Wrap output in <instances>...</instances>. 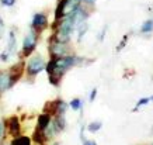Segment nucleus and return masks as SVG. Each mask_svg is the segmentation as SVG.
I'll return each mask as SVG.
<instances>
[{"mask_svg":"<svg viewBox=\"0 0 153 145\" xmlns=\"http://www.w3.org/2000/svg\"><path fill=\"white\" fill-rule=\"evenodd\" d=\"M47 25H48V19H47L45 14H42V13L34 14L31 27H33V30L35 31V33H41V31H44V30L47 28Z\"/></svg>","mask_w":153,"mask_h":145,"instance_id":"nucleus-4","label":"nucleus"},{"mask_svg":"<svg viewBox=\"0 0 153 145\" xmlns=\"http://www.w3.org/2000/svg\"><path fill=\"white\" fill-rule=\"evenodd\" d=\"M77 30H79V41H80V40L83 38V35L86 34V31H87V23H86V21L82 23L79 27H77Z\"/></svg>","mask_w":153,"mask_h":145,"instance_id":"nucleus-18","label":"nucleus"},{"mask_svg":"<svg viewBox=\"0 0 153 145\" xmlns=\"http://www.w3.org/2000/svg\"><path fill=\"white\" fill-rule=\"evenodd\" d=\"M34 141L39 145H44L45 144V141H47V135H45V131L41 130V128H37L35 131H34Z\"/></svg>","mask_w":153,"mask_h":145,"instance_id":"nucleus-12","label":"nucleus"},{"mask_svg":"<svg viewBox=\"0 0 153 145\" xmlns=\"http://www.w3.org/2000/svg\"><path fill=\"white\" fill-rule=\"evenodd\" d=\"M96 96H97V89H93L91 93H90V102H93L94 99H96Z\"/></svg>","mask_w":153,"mask_h":145,"instance_id":"nucleus-23","label":"nucleus"},{"mask_svg":"<svg viewBox=\"0 0 153 145\" xmlns=\"http://www.w3.org/2000/svg\"><path fill=\"white\" fill-rule=\"evenodd\" d=\"M49 52L52 56H65L68 52V47H66V42H60L55 38V35L52 37L51 45H49Z\"/></svg>","mask_w":153,"mask_h":145,"instance_id":"nucleus-3","label":"nucleus"},{"mask_svg":"<svg viewBox=\"0 0 153 145\" xmlns=\"http://www.w3.org/2000/svg\"><path fill=\"white\" fill-rule=\"evenodd\" d=\"M126 40H128V35H125V37L122 38V41H121V44H120V47L117 48V49H118V51H121V49H122V48L125 47V44H126Z\"/></svg>","mask_w":153,"mask_h":145,"instance_id":"nucleus-22","label":"nucleus"},{"mask_svg":"<svg viewBox=\"0 0 153 145\" xmlns=\"http://www.w3.org/2000/svg\"><path fill=\"white\" fill-rule=\"evenodd\" d=\"M80 3H86V4H90V6H93L94 3H96V0H79Z\"/></svg>","mask_w":153,"mask_h":145,"instance_id":"nucleus-25","label":"nucleus"},{"mask_svg":"<svg viewBox=\"0 0 153 145\" xmlns=\"http://www.w3.org/2000/svg\"><path fill=\"white\" fill-rule=\"evenodd\" d=\"M3 132H4V124H3V123H0V138L3 137Z\"/></svg>","mask_w":153,"mask_h":145,"instance_id":"nucleus-27","label":"nucleus"},{"mask_svg":"<svg viewBox=\"0 0 153 145\" xmlns=\"http://www.w3.org/2000/svg\"><path fill=\"white\" fill-rule=\"evenodd\" d=\"M44 69H45V62H44V59H42L41 56H34L27 65V73L30 76L38 75Z\"/></svg>","mask_w":153,"mask_h":145,"instance_id":"nucleus-2","label":"nucleus"},{"mask_svg":"<svg viewBox=\"0 0 153 145\" xmlns=\"http://www.w3.org/2000/svg\"><path fill=\"white\" fill-rule=\"evenodd\" d=\"M23 72H24V64L23 62H20L19 65H16L13 66V69H11V72H10L9 75H10V84L13 86L17 80L21 78V75H23Z\"/></svg>","mask_w":153,"mask_h":145,"instance_id":"nucleus-5","label":"nucleus"},{"mask_svg":"<svg viewBox=\"0 0 153 145\" xmlns=\"http://www.w3.org/2000/svg\"><path fill=\"white\" fill-rule=\"evenodd\" d=\"M53 145H59V144H53Z\"/></svg>","mask_w":153,"mask_h":145,"instance_id":"nucleus-29","label":"nucleus"},{"mask_svg":"<svg viewBox=\"0 0 153 145\" xmlns=\"http://www.w3.org/2000/svg\"><path fill=\"white\" fill-rule=\"evenodd\" d=\"M0 59H1V61H7V59H9V52H3V54H0Z\"/></svg>","mask_w":153,"mask_h":145,"instance_id":"nucleus-24","label":"nucleus"},{"mask_svg":"<svg viewBox=\"0 0 153 145\" xmlns=\"http://www.w3.org/2000/svg\"><path fill=\"white\" fill-rule=\"evenodd\" d=\"M37 40H38V34L35 33L34 30L24 38V41H23V55L24 56H28L35 49V47H37Z\"/></svg>","mask_w":153,"mask_h":145,"instance_id":"nucleus-1","label":"nucleus"},{"mask_svg":"<svg viewBox=\"0 0 153 145\" xmlns=\"http://www.w3.org/2000/svg\"><path fill=\"white\" fill-rule=\"evenodd\" d=\"M101 123L100 121H96V123H91V124H88V127H87V130L90 132H96V131H98L100 128H101Z\"/></svg>","mask_w":153,"mask_h":145,"instance_id":"nucleus-17","label":"nucleus"},{"mask_svg":"<svg viewBox=\"0 0 153 145\" xmlns=\"http://www.w3.org/2000/svg\"><path fill=\"white\" fill-rule=\"evenodd\" d=\"M10 145H31V141L28 137H14Z\"/></svg>","mask_w":153,"mask_h":145,"instance_id":"nucleus-13","label":"nucleus"},{"mask_svg":"<svg viewBox=\"0 0 153 145\" xmlns=\"http://www.w3.org/2000/svg\"><path fill=\"white\" fill-rule=\"evenodd\" d=\"M0 145H4V144H3V142H1V144H0Z\"/></svg>","mask_w":153,"mask_h":145,"instance_id":"nucleus-28","label":"nucleus"},{"mask_svg":"<svg viewBox=\"0 0 153 145\" xmlns=\"http://www.w3.org/2000/svg\"><path fill=\"white\" fill-rule=\"evenodd\" d=\"M83 145H97L96 141H87V140H83Z\"/></svg>","mask_w":153,"mask_h":145,"instance_id":"nucleus-26","label":"nucleus"},{"mask_svg":"<svg viewBox=\"0 0 153 145\" xmlns=\"http://www.w3.org/2000/svg\"><path fill=\"white\" fill-rule=\"evenodd\" d=\"M49 123H51V116L47 114V113H44V114H41V116L38 117V128L45 130V128L49 126Z\"/></svg>","mask_w":153,"mask_h":145,"instance_id":"nucleus-11","label":"nucleus"},{"mask_svg":"<svg viewBox=\"0 0 153 145\" xmlns=\"http://www.w3.org/2000/svg\"><path fill=\"white\" fill-rule=\"evenodd\" d=\"M14 47H16V34L11 31L10 35H9V52L13 51Z\"/></svg>","mask_w":153,"mask_h":145,"instance_id":"nucleus-16","label":"nucleus"},{"mask_svg":"<svg viewBox=\"0 0 153 145\" xmlns=\"http://www.w3.org/2000/svg\"><path fill=\"white\" fill-rule=\"evenodd\" d=\"M7 127H9V131L13 137L20 135V120L16 116H13V117H10L7 120Z\"/></svg>","mask_w":153,"mask_h":145,"instance_id":"nucleus-6","label":"nucleus"},{"mask_svg":"<svg viewBox=\"0 0 153 145\" xmlns=\"http://www.w3.org/2000/svg\"><path fill=\"white\" fill-rule=\"evenodd\" d=\"M153 31V20H146L143 24H142V27H140V33H152Z\"/></svg>","mask_w":153,"mask_h":145,"instance_id":"nucleus-14","label":"nucleus"},{"mask_svg":"<svg viewBox=\"0 0 153 145\" xmlns=\"http://www.w3.org/2000/svg\"><path fill=\"white\" fill-rule=\"evenodd\" d=\"M70 107L73 108V110H80L82 108V100L80 99H73L70 102Z\"/></svg>","mask_w":153,"mask_h":145,"instance_id":"nucleus-19","label":"nucleus"},{"mask_svg":"<svg viewBox=\"0 0 153 145\" xmlns=\"http://www.w3.org/2000/svg\"><path fill=\"white\" fill-rule=\"evenodd\" d=\"M66 3L68 0H60L58 6H56V10H55V21H59L65 17V7H66Z\"/></svg>","mask_w":153,"mask_h":145,"instance_id":"nucleus-8","label":"nucleus"},{"mask_svg":"<svg viewBox=\"0 0 153 145\" xmlns=\"http://www.w3.org/2000/svg\"><path fill=\"white\" fill-rule=\"evenodd\" d=\"M49 82H51V84H53V86H59L60 76L55 75V73H51V75H49Z\"/></svg>","mask_w":153,"mask_h":145,"instance_id":"nucleus-20","label":"nucleus"},{"mask_svg":"<svg viewBox=\"0 0 153 145\" xmlns=\"http://www.w3.org/2000/svg\"><path fill=\"white\" fill-rule=\"evenodd\" d=\"M149 102H153V96H149V97H142L138 100V103H136V106H135L134 111H136L139 107H142V106H145V104H148Z\"/></svg>","mask_w":153,"mask_h":145,"instance_id":"nucleus-15","label":"nucleus"},{"mask_svg":"<svg viewBox=\"0 0 153 145\" xmlns=\"http://www.w3.org/2000/svg\"><path fill=\"white\" fill-rule=\"evenodd\" d=\"M14 3H16V0H1V4H3V6H7V7H10V6H14Z\"/></svg>","mask_w":153,"mask_h":145,"instance_id":"nucleus-21","label":"nucleus"},{"mask_svg":"<svg viewBox=\"0 0 153 145\" xmlns=\"http://www.w3.org/2000/svg\"><path fill=\"white\" fill-rule=\"evenodd\" d=\"M52 124H53V127H55L56 132H59V131H62V130H65V127H66L65 114H56L55 121L52 123Z\"/></svg>","mask_w":153,"mask_h":145,"instance_id":"nucleus-9","label":"nucleus"},{"mask_svg":"<svg viewBox=\"0 0 153 145\" xmlns=\"http://www.w3.org/2000/svg\"><path fill=\"white\" fill-rule=\"evenodd\" d=\"M10 87H11V84H10V75L9 73H0V93L10 89Z\"/></svg>","mask_w":153,"mask_h":145,"instance_id":"nucleus-10","label":"nucleus"},{"mask_svg":"<svg viewBox=\"0 0 153 145\" xmlns=\"http://www.w3.org/2000/svg\"><path fill=\"white\" fill-rule=\"evenodd\" d=\"M59 103L60 100H55V102H48L45 106H44V113H47L49 116H56L59 113Z\"/></svg>","mask_w":153,"mask_h":145,"instance_id":"nucleus-7","label":"nucleus"}]
</instances>
